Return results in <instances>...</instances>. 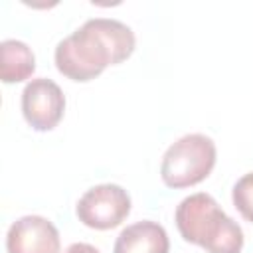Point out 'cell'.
<instances>
[{"mask_svg":"<svg viewBox=\"0 0 253 253\" xmlns=\"http://www.w3.org/2000/svg\"><path fill=\"white\" fill-rule=\"evenodd\" d=\"M134 32L115 18H91L65 36L53 51L55 67L71 81H91L109 65H117L134 51Z\"/></svg>","mask_w":253,"mask_h":253,"instance_id":"cell-1","label":"cell"},{"mask_svg":"<svg viewBox=\"0 0 253 253\" xmlns=\"http://www.w3.org/2000/svg\"><path fill=\"white\" fill-rule=\"evenodd\" d=\"M174 221L180 235L206 253H241L243 231L206 192L186 196L174 211Z\"/></svg>","mask_w":253,"mask_h":253,"instance_id":"cell-2","label":"cell"},{"mask_svg":"<svg viewBox=\"0 0 253 253\" xmlns=\"http://www.w3.org/2000/svg\"><path fill=\"white\" fill-rule=\"evenodd\" d=\"M215 142L202 132H190L172 142L160 162V178L168 188L196 186L215 166Z\"/></svg>","mask_w":253,"mask_h":253,"instance_id":"cell-3","label":"cell"},{"mask_svg":"<svg viewBox=\"0 0 253 253\" xmlns=\"http://www.w3.org/2000/svg\"><path fill=\"white\" fill-rule=\"evenodd\" d=\"M75 213L91 229H113L130 213V196L119 184H97L79 198Z\"/></svg>","mask_w":253,"mask_h":253,"instance_id":"cell-4","label":"cell"},{"mask_svg":"<svg viewBox=\"0 0 253 253\" xmlns=\"http://www.w3.org/2000/svg\"><path fill=\"white\" fill-rule=\"evenodd\" d=\"M65 111V95L61 87L47 77H36L22 91V115L26 123L40 132L57 126Z\"/></svg>","mask_w":253,"mask_h":253,"instance_id":"cell-5","label":"cell"},{"mask_svg":"<svg viewBox=\"0 0 253 253\" xmlns=\"http://www.w3.org/2000/svg\"><path fill=\"white\" fill-rule=\"evenodd\" d=\"M57 227L43 215H22L6 233L8 253H59Z\"/></svg>","mask_w":253,"mask_h":253,"instance_id":"cell-6","label":"cell"},{"mask_svg":"<svg viewBox=\"0 0 253 253\" xmlns=\"http://www.w3.org/2000/svg\"><path fill=\"white\" fill-rule=\"evenodd\" d=\"M170 239L158 221L142 219L126 225L113 247V253H168Z\"/></svg>","mask_w":253,"mask_h":253,"instance_id":"cell-7","label":"cell"},{"mask_svg":"<svg viewBox=\"0 0 253 253\" xmlns=\"http://www.w3.org/2000/svg\"><path fill=\"white\" fill-rule=\"evenodd\" d=\"M36 55L32 47L20 40H4L0 43V77L4 83H20L32 77Z\"/></svg>","mask_w":253,"mask_h":253,"instance_id":"cell-8","label":"cell"},{"mask_svg":"<svg viewBox=\"0 0 253 253\" xmlns=\"http://www.w3.org/2000/svg\"><path fill=\"white\" fill-rule=\"evenodd\" d=\"M231 200H233L235 210H237L247 221L253 223V172L243 174V176L235 182L233 192H231Z\"/></svg>","mask_w":253,"mask_h":253,"instance_id":"cell-9","label":"cell"},{"mask_svg":"<svg viewBox=\"0 0 253 253\" xmlns=\"http://www.w3.org/2000/svg\"><path fill=\"white\" fill-rule=\"evenodd\" d=\"M65 253H101V251L91 243H71L65 249Z\"/></svg>","mask_w":253,"mask_h":253,"instance_id":"cell-10","label":"cell"}]
</instances>
